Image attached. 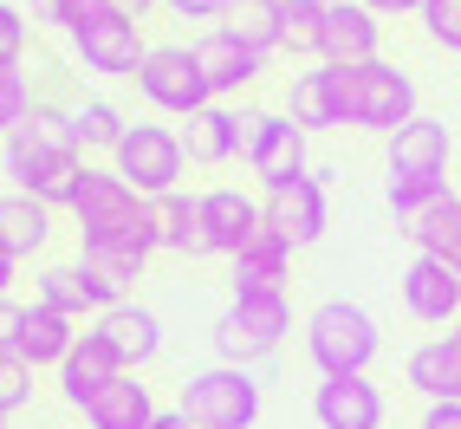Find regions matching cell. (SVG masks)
I'll use <instances>...</instances> for the list:
<instances>
[{"mask_svg": "<svg viewBox=\"0 0 461 429\" xmlns=\"http://www.w3.org/2000/svg\"><path fill=\"white\" fill-rule=\"evenodd\" d=\"M0 169H7V182H14L20 196H33V202H46V208H66L72 189H78V176L91 169V163H85V143H78V131H72V111L40 105L33 124L7 137Z\"/></svg>", "mask_w": 461, "mask_h": 429, "instance_id": "6da1fadb", "label": "cell"}, {"mask_svg": "<svg viewBox=\"0 0 461 429\" xmlns=\"http://www.w3.org/2000/svg\"><path fill=\"white\" fill-rule=\"evenodd\" d=\"M66 214L78 222V248H117V254H137V260H149L163 248L157 241V208L117 169H85Z\"/></svg>", "mask_w": 461, "mask_h": 429, "instance_id": "7a4b0ae2", "label": "cell"}, {"mask_svg": "<svg viewBox=\"0 0 461 429\" xmlns=\"http://www.w3.org/2000/svg\"><path fill=\"white\" fill-rule=\"evenodd\" d=\"M299 339H305V358H312L319 378H371V364L384 351V332L357 299H319L305 313Z\"/></svg>", "mask_w": 461, "mask_h": 429, "instance_id": "3957f363", "label": "cell"}, {"mask_svg": "<svg viewBox=\"0 0 461 429\" xmlns=\"http://www.w3.org/2000/svg\"><path fill=\"white\" fill-rule=\"evenodd\" d=\"M338 78V111H345L351 131H377L396 137L403 124H416V78L390 59H371V66H331Z\"/></svg>", "mask_w": 461, "mask_h": 429, "instance_id": "277c9868", "label": "cell"}, {"mask_svg": "<svg viewBox=\"0 0 461 429\" xmlns=\"http://www.w3.org/2000/svg\"><path fill=\"white\" fill-rule=\"evenodd\" d=\"M176 410L189 416V429H254L260 423V384L240 364H202L182 378Z\"/></svg>", "mask_w": 461, "mask_h": 429, "instance_id": "5b68a950", "label": "cell"}, {"mask_svg": "<svg viewBox=\"0 0 461 429\" xmlns=\"http://www.w3.org/2000/svg\"><path fill=\"white\" fill-rule=\"evenodd\" d=\"M293 332V299L286 293H234V306L221 319H214V351H221V364H260L286 345Z\"/></svg>", "mask_w": 461, "mask_h": 429, "instance_id": "8992f818", "label": "cell"}, {"mask_svg": "<svg viewBox=\"0 0 461 429\" xmlns=\"http://www.w3.org/2000/svg\"><path fill=\"white\" fill-rule=\"evenodd\" d=\"M111 169L124 176L143 202H157V196H176V189H182L189 150H182V137H176L169 124H131L124 143L111 150Z\"/></svg>", "mask_w": 461, "mask_h": 429, "instance_id": "52a82bcc", "label": "cell"}, {"mask_svg": "<svg viewBox=\"0 0 461 429\" xmlns=\"http://www.w3.org/2000/svg\"><path fill=\"white\" fill-rule=\"evenodd\" d=\"M137 91L149 98V111H163V117H202L214 105V91L195 66V46H149L143 72H137Z\"/></svg>", "mask_w": 461, "mask_h": 429, "instance_id": "ba28073f", "label": "cell"}, {"mask_svg": "<svg viewBox=\"0 0 461 429\" xmlns=\"http://www.w3.org/2000/svg\"><path fill=\"white\" fill-rule=\"evenodd\" d=\"M240 163H248V169L260 176V189H286V182L312 176V169H305V131L293 124L286 111H254Z\"/></svg>", "mask_w": 461, "mask_h": 429, "instance_id": "9c48e42d", "label": "cell"}, {"mask_svg": "<svg viewBox=\"0 0 461 429\" xmlns=\"http://www.w3.org/2000/svg\"><path fill=\"white\" fill-rule=\"evenodd\" d=\"M72 52H78V66L98 72V78H137L143 59H149V40H143V20H131V14H104L98 26L72 33Z\"/></svg>", "mask_w": 461, "mask_h": 429, "instance_id": "30bf717a", "label": "cell"}, {"mask_svg": "<svg viewBox=\"0 0 461 429\" xmlns=\"http://www.w3.org/2000/svg\"><path fill=\"white\" fill-rule=\"evenodd\" d=\"M260 208H267V228L286 234L293 248H312V241L331 228V202H325L319 176H299V182H286V189H267Z\"/></svg>", "mask_w": 461, "mask_h": 429, "instance_id": "8fae6325", "label": "cell"}, {"mask_svg": "<svg viewBox=\"0 0 461 429\" xmlns=\"http://www.w3.org/2000/svg\"><path fill=\"white\" fill-rule=\"evenodd\" d=\"M267 228V208L248 196V189H234V182H221V189H202V234H208V254H240L248 241Z\"/></svg>", "mask_w": 461, "mask_h": 429, "instance_id": "7c38bea8", "label": "cell"}, {"mask_svg": "<svg viewBox=\"0 0 461 429\" xmlns=\"http://www.w3.org/2000/svg\"><path fill=\"white\" fill-rule=\"evenodd\" d=\"M390 404L371 378H319L312 390V423L319 429H384Z\"/></svg>", "mask_w": 461, "mask_h": 429, "instance_id": "4fadbf2b", "label": "cell"}, {"mask_svg": "<svg viewBox=\"0 0 461 429\" xmlns=\"http://www.w3.org/2000/svg\"><path fill=\"white\" fill-rule=\"evenodd\" d=\"M384 46V20L364 7V0H338V7H325V40H319V59L325 66H371V59Z\"/></svg>", "mask_w": 461, "mask_h": 429, "instance_id": "5bb4252c", "label": "cell"}, {"mask_svg": "<svg viewBox=\"0 0 461 429\" xmlns=\"http://www.w3.org/2000/svg\"><path fill=\"white\" fill-rule=\"evenodd\" d=\"M403 306H410V319H422V325H461V273L448 260L416 254L403 267Z\"/></svg>", "mask_w": 461, "mask_h": 429, "instance_id": "9a60e30c", "label": "cell"}, {"mask_svg": "<svg viewBox=\"0 0 461 429\" xmlns=\"http://www.w3.org/2000/svg\"><path fill=\"white\" fill-rule=\"evenodd\" d=\"M117 378H131L124 364H117V351L98 339V332H78L72 358L59 364V397H66L72 410H91V404H98V397H104Z\"/></svg>", "mask_w": 461, "mask_h": 429, "instance_id": "2e32d148", "label": "cell"}, {"mask_svg": "<svg viewBox=\"0 0 461 429\" xmlns=\"http://www.w3.org/2000/svg\"><path fill=\"white\" fill-rule=\"evenodd\" d=\"M195 66H202V78H208V91H214V105H221V98L248 91V85L267 72V59H260L254 46H240L228 26H214V33L195 40Z\"/></svg>", "mask_w": 461, "mask_h": 429, "instance_id": "e0dca14e", "label": "cell"}, {"mask_svg": "<svg viewBox=\"0 0 461 429\" xmlns=\"http://www.w3.org/2000/svg\"><path fill=\"white\" fill-rule=\"evenodd\" d=\"M91 332H98V339L117 351V364H124L131 378L163 351V319L149 313V306H137V299H131V306H111V313H98V325H91Z\"/></svg>", "mask_w": 461, "mask_h": 429, "instance_id": "ac0fdd59", "label": "cell"}, {"mask_svg": "<svg viewBox=\"0 0 461 429\" xmlns=\"http://www.w3.org/2000/svg\"><path fill=\"white\" fill-rule=\"evenodd\" d=\"M248 124H254V111L208 105L202 117H189V131H182V150H189V163L221 169V163H234L240 150H248Z\"/></svg>", "mask_w": 461, "mask_h": 429, "instance_id": "d6986e66", "label": "cell"}, {"mask_svg": "<svg viewBox=\"0 0 461 429\" xmlns=\"http://www.w3.org/2000/svg\"><path fill=\"white\" fill-rule=\"evenodd\" d=\"M410 390L422 404H461V332H442V339H422L403 364Z\"/></svg>", "mask_w": 461, "mask_h": 429, "instance_id": "ffe728a7", "label": "cell"}, {"mask_svg": "<svg viewBox=\"0 0 461 429\" xmlns=\"http://www.w3.org/2000/svg\"><path fill=\"white\" fill-rule=\"evenodd\" d=\"M448 157H455V137L442 117H416L390 137V176H448Z\"/></svg>", "mask_w": 461, "mask_h": 429, "instance_id": "44dd1931", "label": "cell"}, {"mask_svg": "<svg viewBox=\"0 0 461 429\" xmlns=\"http://www.w3.org/2000/svg\"><path fill=\"white\" fill-rule=\"evenodd\" d=\"M72 267H78V280H85V293H91L98 313L131 306V293H137V280H143V260H137V254H117V248H78Z\"/></svg>", "mask_w": 461, "mask_h": 429, "instance_id": "7402d4cb", "label": "cell"}, {"mask_svg": "<svg viewBox=\"0 0 461 429\" xmlns=\"http://www.w3.org/2000/svg\"><path fill=\"white\" fill-rule=\"evenodd\" d=\"M293 241L286 234H273V228H260L248 248L234 254V293H286V280H293Z\"/></svg>", "mask_w": 461, "mask_h": 429, "instance_id": "603a6c76", "label": "cell"}, {"mask_svg": "<svg viewBox=\"0 0 461 429\" xmlns=\"http://www.w3.org/2000/svg\"><path fill=\"white\" fill-rule=\"evenodd\" d=\"M78 332L66 313H52V306H26V332H20V358L33 364V371H59V364L72 358Z\"/></svg>", "mask_w": 461, "mask_h": 429, "instance_id": "cb8c5ba5", "label": "cell"}, {"mask_svg": "<svg viewBox=\"0 0 461 429\" xmlns=\"http://www.w3.org/2000/svg\"><path fill=\"white\" fill-rule=\"evenodd\" d=\"M157 416H163V410H157V397H149L143 378H117L98 404L85 410L91 429H157Z\"/></svg>", "mask_w": 461, "mask_h": 429, "instance_id": "d4e9b609", "label": "cell"}, {"mask_svg": "<svg viewBox=\"0 0 461 429\" xmlns=\"http://www.w3.org/2000/svg\"><path fill=\"white\" fill-rule=\"evenodd\" d=\"M0 241H7L20 260L46 254L52 248V208L33 202V196H20V189H7V196H0Z\"/></svg>", "mask_w": 461, "mask_h": 429, "instance_id": "484cf974", "label": "cell"}, {"mask_svg": "<svg viewBox=\"0 0 461 429\" xmlns=\"http://www.w3.org/2000/svg\"><path fill=\"white\" fill-rule=\"evenodd\" d=\"M157 208V241L169 254H182V260H202L208 254V234H202V196H157L149 202Z\"/></svg>", "mask_w": 461, "mask_h": 429, "instance_id": "4316f807", "label": "cell"}, {"mask_svg": "<svg viewBox=\"0 0 461 429\" xmlns=\"http://www.w3.org/2000/svg\"><path fill=\"white\" fill-rule=\"evenodd\" d=\"M286 117H293V124H299L305 137L345 124V111H338V78H331V66L299 72V78H293V105H286Z\"/></svg>", "mask_w": 461, "mask_h": 429, "instance_id": "83f0119b", "label": "cell"}, {"mask_svg": "<svg viewBox=\"0 0 461 429\" xmlns=\"http://www.w3.org/2000/svg\"><path fill=\"white\" fill-rule=\"evenodd\" d=\"M403 234H410V248H416V254L448 260V254H455V234H461V196H448V202H436L429 214L403 222Z\"/></svg>", "mask_w": 461, "mask_h": 429, "instance_id": "f1b7e54d", "label": "cell"}, {"mask_svg": "<svg viewBox=\"0 0 461 429\" xmlns=\"http://www.w3.org/2000/svg\"><path fill=\"white\" fill-rule=\"evenodd\" d=\"M221 26H228L240 46H254L260 59H267V52H280V7H273V0H234Z\"/></svg>", "mask_w": 461, "mask_h": 429, "instance_id": "f546056e", "label": "cell"}, {"mask_svg": "<svg viewBox=\"0 0 461 429\" xmlns=\"http://www.w3.org/2000/svg\"><path fill=\"white\" fill-rule=\"evenodd\" d=\"M33 117H40V91H33V72H26V59H20V66H0V137L26 131Z\"/></svg>", "mask_w": 461, "mask_h": 429, "instance_id": "4dcf8cb0", "label": "cell"}, {"mask_svg": "<svg viewBox=\"0 0 461 429\" xmlns=\"http://www.w3.org/2000/svg\"><path fill=\"white\" fill-rule=\"evenodd\" d=\"M72 131H78L85 150H117L131 124H124V111H117L111 98H78L72 105Z\"/></svg>", "mask_w": 461, "mask_h": 429, "instance_id": "1f68e13d", "label": "cell"}, {"mask_svg": "<svg viewBox=\"0 0 461 429\" xmlns=\"http://www.w3.org/2000/svg\"><path fill=\"white\" fill-rule=\"evenodd\" d=\"M384 202L396 208V222H416V214H429L436 202H448V176H390Z\"/></svg>", "mask_w": 461, "mask_h": 429, "instance_id": "d6a6232c", "label": "cell"}, {"mask_svg": "<svg viewBox=\"0 0 461 429\" xmlns=\"http://www.w3.org/2000/svg\"><path fill=\"white\" fill-rule=\"evenodd\" d=\"M33 306H52V313H66V319L98 313L91 293H85V280H78V267H46L40 280H33Z\"/></svg>", "mask_w": 461, "mask_h": 429, "instance_id": "836d02e7", "label": "cell"}, {"mask_svg": "<svg viewBox=\"0 0 461 429\" xmlns=\"http://www.w3.org/2000/svg\"><path fill=\"white\" fill-rule=\"evenodd\" d=\"M33 14L52 26V33H85V26H98L104 14H117V0H33Z\"/></svg>", "mask_w": 461, "mask_h": 429, "instance_id": "e575fe53", "label": "cell"}, {"mask_svg": "<svg viewBox=\"0 0 461 429\" xmlns=\"http://www.w3.org/2000/svg\"><path fill=\"white\" fill-rule=\"evenodd\" d=\"M319 40H325V7H293V14H280V52L312 59Z\"/></svg>", "mask_w": 461, "mask_h": 429, "instance_id": "d590c367", "label": "cell"}, {"mask_svg": "<svg viewBox=\"0 0 461 429\" xmlns=\"http://www.w3.org/2000/svg\"><path fill=\"white\" fill-rule=\"evenodd\" d=\"M33 404V364L20 351H0V416H14Z\"/></svg>", "mask_w": 461, "mask_h": 429, "instance_id": "8d00e7d4", "label": "cell"}, {"mask_svg": "<svg viewBox=\"0 0 461 429\" xmlns=\"http://www.w3.org/2000/svg\"><path fill=\"white\" fill-rule=\"evenodd\" d=\"M416 20H422L429 46H442V52H455V59H461V0H429Z\"/></svg>", "mask_w": 461, "mask_h": 429, "instance_id": "74e56055", "label": "cell"}, {"mask_svg": "<svg viewBox=\"0 0 461 429\" xmlns=\"http://www.w3.org/2000/svg\"><path fill=\"white\" fill-rule=\"evenodd\" d=\"M26 40H33L26 14L14 7V0H0V66H20V59H26Z\"/></svg>", "mask_w": 461, "mask_h": 429, "instance_id": "f35d334b", "label": "cell"}, {"mask_svg": "<svg viewBox=\"0 0 461 429\" xmlns=\"http://www.w3.org/2000/svg\"><path fill=\"white\" fill-rule=\"evenodd\" d=\"M163 7H169L176 20H228L234 0H163Z\"/></svg>", "mask_w": 461, "mask_h": 429, "instance_id": "ab89813d", "label": "cell"}, {"mask_svg": "<svg viewBox=\"0 0 461 429\" xmlns=\"http://www.w3.org/2000/svg\"><path fill=\"white\" fill-rule=\"evenodd\" d=\"M20 332H26V306L0 299V351H20Z\"/></svg>", "mask_w": 461, "mask_h": 429, "instance_id": "60d3db41", "label": "cell"}, {"mask_svg": "<svg viewBox=\"0 0 461 429\" xmlns=\"http://www.w3.org/2000/svg\"><path fill=\"white\" fill-rule=\"evenodd\" d=\"M416 429H461V404H422Z\"/></svg>", "mask_w": 461, "mask_h": 429, "instance_id": "b9f144b4", "label": "cell"}, {"mask_svg": "<svg viewBox=\"0 0 461 429\" xmlns=\"http://www.w3.org/2000/svg\"><path fill=\"white\" fill-rule=\"evenodd\" d=\"M364 7H371L377 20H410V14H422L429 0H364Z\"/></svg>", "mask_w": 461, "mask_h": 429, "instance_id": "7bdbcfd3", "label": "cell"}, {"mask_svg": "<svg viewBox=\"0 0 461 429\" xmlns=\"http://www.w3.org/2000/svg\"><path fill=\"white\" fill-rule=\"evenodd\" d=\"M14 280H20V254L0 241V299H14Z\"/></svg>", "mask_w": 461, "mask_h": 429, "instance_id": "ee69618b", "label": "cell"}, {"mask_svg": "<svg viewBox=\"0 0 461 429\" xmlns=\"http://www.w3.org/2000/svg\"><path fill=\"white\" fill-rule=\"evenodd\" d=\"M149 7H157V0H117V14H131V20H143Z\"/></svg>", "mask_w": 461, "mask_h": 429, "instance_id": "f6af8a7d", "label": "cell"}, {"mask_svg": "<svg viewBox=\"0 0 461 429\" xmlns=\"http://www.w3.org/2000/svg\"><path fill=\"white\" fill-rule=\"evenodd\" d=\"M157 429H189V416H182V410H163V416H157Z\"/></svg>", "mask_w": 461, "mask_h": 429, "instance_id": "bcb514c9", "label": "cell"}, {"mask_svg": "<svg viewBox=\"0 0 461 429\" xmlns=\"http://www.w3.org/2000/svg\"><path fill=\"white\" fill-rule=\"evenodd\" d=\"M280 14H293V7H325V0H273Z\"/></svg>", "mask_w": 461, "mask_h": 429, "instance_id": "7dc6e473", "label": "cell"}, {"mask_svg": "<svg viewBox=\"0 0 461 429\" xmlns=\"http://www.w3.org/2000/svg\"><path fill=\"white\" fill-rule=\"evenodd\" d=\"M448 267H455V273H461V234H455V254H448Z\"/></svg>", "mask_w": 461, "mask_h": 429, "instance_id": "c3c4849f", "label": "cell"}, {"mask_svg": "<svg viewBox=\"0 0 461 429\" xmlns=\"http://www.w3.org/2000/svg\"><path fill=\"white\" fill-rule=\"evenodd\" d=\"M325 7H338V0H325Z\"/></svg>", "mask_w": 461, "mask_h": 429, "instance_id": "681fc988", "label": "cell"}, {"mask_svg": "<svg viewBox=\"0 0 461 429\" xmlns=\"http://www.w3.org/2000/svg\"><path fill=\"white\" fill-rule=\"evenodd\" d=\"M0 429H7V416H0Z\"/></svg>", "mask_w": 461, "mask_h": 429, "instance_id": "f907efd6", "label": "cell"}, {"mask_svg": "<svg viewBox=\"0 0 461 429\" xmlns=\"http://www.w3.org/2000/svg\"><path fill=\"white\" fill-rule=\"evenodd\" d=\"M0 176H7V169H0ZM0 196H7V189H0Z\"/></svg>", "mask_w": 461, "mask_h": 429, "instance_id": "816d5d0a", "label": "cell"}, {"mask_svg": "<svg viewBox=\"0 0 461 429\" xmlns=\"http://www.w3.org/2000/svg\"><path fill=\"white\" fill-rule=\"evenodd\" d=\"M455 332H461V325H455Z\"/></svg>", "mask_w": 461, "mask_h": 429, "instance_id": "f5cc1de1", "label": "cell"}]
</instances>
